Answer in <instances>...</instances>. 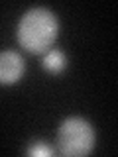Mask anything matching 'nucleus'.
<instances>
[{
  "instance_id": "39448f33",
  "label": "nucleus",
  "mask_w": 118,
  "mask_h": 157,
  "mask_svg": "<svg viewBox=\"0 0 118 157\" xmlns=\"http://www.w3.org/2000/svg\"><path fill=\"white\" fill-rule=\"evenodd\" d=\"M26 153L28 155H33V157H49V155L53 153V149L47 144H43V141H32V144L28 145Z\"/></svg>"
},
{
  "instance_id": "f257e3e1",
  "label": "nucleus",
  "mask_w": 118,
  "mask_h": 157,
  "mask_svg": "<svg viewBox=\"0 0 118 157\" xmlns=\"http://www.w3.org/2000/svg\"><path fill=\"white\" fill-rule=\"evenodd\" d=\"M57 18L47 8H32L18 24V43L30 53H45L57 37Z\"/></svg>"
},
{
  "instance_id": "7ed1b4c3",
  "label": "nucleus",
  "mask_w": 118,
  "mask_h": 157,
  "mask_svg": "<svg viewBox=\"0 0 118 157\" xmlns=\"http://www.w3.org/2000/svg\"><path fill=\"white\" fill-rule=\"evenodd\" d=\"M24 75V59L16 51L0 53V85H16Z\"/></svg>"
},
{
  "instance_id": "f03ea898",
  "label": "nucleus",
  "mask_w": 118,
  "mask_h": 157,
  "mask_svg": "<svg viewBox=\"0 0 118 157\" xmlns=\"http://www.w3.org/2000/svg\"><path fill=\"white\" fill-rule=\"evenodd\" d=\"M59 151L65 157H85L95 147V130L83 118H67L57 132Z\"/></svg>"
},
{
  "instance_id": "20e7f679",
  "label": "nucleus",
  "mask_w": 118,
  "mask_h": 157,
  "mask_svg": "<svg viewBox=\"0 0 118 157\" xmlns=\"http://www.w3.org/2000/svg\"><path fill=\"white\" fill-rule=\"evenodd\" d=\"M43 69L51 75H59V73L65 71L67 67V55L61 51V49H47L45 57H43Z\"/></svg>"
}]
</instances>
